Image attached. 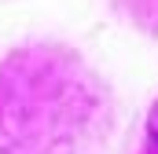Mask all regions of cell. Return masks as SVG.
<instances>
[{
	"mask_svg": "<svg viewBox=\"0 0 158 154\" xmlns=\"http://www.w3.org/2000/svg\"><path fill=\"white\" fill-rule=\"evenodd\" d=\"M147 128L158 136V103H155V110H151V117H147Z\"/></svg>",
	"mask_w": 158,
	"mask_h": 154,
	"instance_id": "6da1fadb",
	"label": "cell"
}]
</instances>
